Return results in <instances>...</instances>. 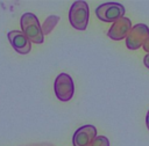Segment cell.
<instances>
[{"instance_id": "obj_1", "label": "cell", "mask_w": 149, "mask_h": 146, "mask_svg": "<svg viewBox=\"0 0 149 146\" xmlns=\"http://www.w3.org/2000/svg\"><path fill=\"white\" fill-rule=\"evenodd\" d=\"M21 31L27 36V38L36 44L43 43V32L38 19L33 13H24L20 19Z\"/></svg>"}, {"instance_id": "obj_2", "label": "cell", "mask_w": 149, "mask_h": 146, "mask_svg": "<svg viewBox=\"0 0 149 146\" xmlns=\"http://www.w3.org/2000/svg\"><path fill=\"white\" fill-rule=\"evenodd\" d=\"M69 21L77 30H85L88 23V5L86 1H74L69 12Z\"/></svg>"}, {"instance_id": "obj_3", "label": "cell", "mask_w": 149, "mask_h": 146, "mask_svg": "<svg viewBox=\"0 0 149 146\" xmlns=\"http://www.w3.org/2000/svg\"><path fill=\"white\" fill-rule=\"evenodd\" d=\"M95 14L99 20L104 22H115L123 17L125 7L119 2H105L95 8Z\"/></svg>"}, {"instance_id": "obj_4", "label": "cell", "mask_w": 149, "mask_h": 146, "mask_svg": "<svg viewBox=\"0 0 149 146\" xmlns=\"http://www.w3.org/2000/svg\"><path fill=\"white\" fill-rule=\"evenodd\" d=\"M54 90L56 94V97L61 101H69L72 98L74 93V83L71 76L66 73H61L55 79L54 83Z\"/></svg>"}, {"instance_id": "obj_5", "label": "cell", "mask_w": 149, "mask_h": 146, "mask_svg": "<svg viewBox=\"0 0 149 146\" xmlns=\"http://www.w3.org/2000/svg\"><path fill=\"white\" fill-rule=\"evenodd\" d=\"M149 37V28L143 23H137L132 27L130 31L126 37V46L129 50H137L143 46Z\"/></svg>"}, {"instance_id": "obj_6", "label": "cell", "mask_w": 149, "mask_h": 146, "mask_svg": "<svg viewBox=\"0 0 149 146\" xmlns=\"http://www.w3.org/2000/svg\"><path fill=\"white\" fill-rule=\"evenodd\" d=\"M97 137V129L93 125H83L78 127L72 137L73 146H88Z\"/></svg>"}, {"instance_id": "obj_7", "label": "cell", "mask_w": 149, "mask_h": 146, "mask_svg": "<svg viewBox=\"0 0 149 146\" xmlns=\"http://www.w3.org/2000/svg\"><path fill=\"white\" fill-rule=\"evenodd\" d=\"M8 41L10 43V45L13 46V49L21 53V54H27L30 49H31V42L27 38V36L20 31V30H12L7 34Z\"/></svg>"}, {"instance_id": "obj_8", "label": "cell", "mask_w": 149, "mask_h": 146, "mask_svg": "<svg viewBox=\"0 0 149 146\" xmlns=\"http://www.w3.org/2000/svg\"><path fill=\"white\" fill-rule=\"evenodd\" d=\"M132 29V22L128 17H121L112 23L111 28L108 29V37L113 41H121L127 37L128 32Z\"/></svg>"}, {"instance_id": "obj_9", "label": "cell", "mask_w": 149, "mask_h": 146, "mask_svg": "<svg viewBox=\"0 0 149 146\" xmlns=\"http://www.w3.org/2000/svg\"><path fill=\"white\" fill-rule=\"evenodd\" d=\"M58 20H59V17H58V16H55V15H51V16L47 17L45 21H44V23H43L42 27H41L43 35H47V34L51 32V30H52V29L55 28V25L57 24Z\"/></svg>"}, {"instance_id": "obj_10", "label": "cell", "mask_w": 149, "mask_h": 146, "mask_svg": "<svg viewBox=\"0 0 149 146\" xmlns=\"http://www.w3.org/2000/svg\"><path fill=\"white\" fill-rule=\"evenodd\" d=\"M88 146H109V140L105 136H97Z\"/></svg>"}, {"instance_id": "obj_11", "label": "cell", "mask_w": 149, "mask_h": 146, "mask_svg": "<svg viewBox=\"0 0 149 146\" xmlns=\"http://www.w3.org/2000/svg\"><path fill=\"white\" fill-rule=\"evenodd\" d=\"M143 63H144L146 67L149 68V53H147V54L144 56V58H143Z\"/></svg>"}, {"instance_id": "obj_12", "label": "cell", "mask_w": 149, "mask_h": 146, "mask_svg": "<svg viewBox=\"0 0 149 146\" xmlns=\"http://www.w3.org/2000/svg\"><path fill=\"white\" fill-rule=\"evenodd\" d=\"M143 49H144V51H147V53H149V37L146 41V43L143 44Z\"/></svg>"}, {"instance_id": "obj_13", "label": "cell", "mask_w": 149, "mask_h": 146, "mask_svg": "<svg viewBox=\"0 0 149 146\" xmlns=\"http://www.w3.org/2000/svg\"><path fill=\"white\" fill-rule=\"evenodd\" d=\"M146 125H147V127H148V130H149V110H148L147 116H146Z\"/></svg>"}]
</instances>
